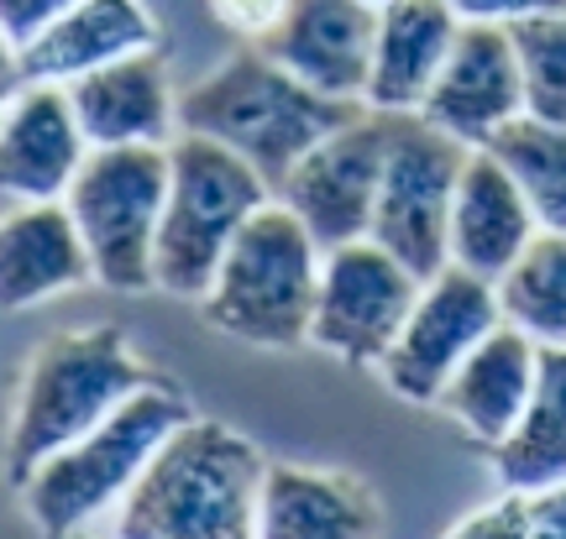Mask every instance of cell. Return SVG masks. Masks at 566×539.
<instances>
[{
  "instance_id": "obj_1",
  "label": "cell",
  "mask_w": 566,
  "mask_h": 539,
  "mask_svg": "<svg viewBox=\"0 0 566 539\" xmlns=\"http://www.w3.org/2000/svg\"><path fill=\"white\" fill-rule=\"evenodd\" d=\"M263 451L221 420H195L163 440L147 472L111 508V539H258Z\"/></svg>"
},
{
  "instance_id": "obj_2",
  "label": "cell",
  "mask_w": 566,
  "mask_h": 539,
  "mask_svg": "<svg viewBox=\"0 0 566 539\" xmlns=\"http://www.w3.org/2000/svg\"><path fill=\"white\" fill-rule=\"evenodd\" d=\"M363 110L367 105L357 101H331L321 89H310L279 59H268L258 42H247L221 68H210L179 95V131L242 152L279 194L294 162Z\"/></svg>"
},
{
  "instance_id": "obj_3",
  "label": "cell",
  "mask_w": 566,
  "mask_h": 539,
  "mask_svg": "<svg viewBox=\"0 0 566 539\" xmlns=\"http://www.w3.org/2000/svg\"><path fill=\"white\" fill-rule=\"evenodd\" d=\"M158 382L137 357L116 325L95 330H63L48 336L27 357L17 403H11V430H6V461L0 472L11 487L38 472L63 445L84 440L95 424H105L137 388Z\"/></svg>"
},
{
  "instance_id": "obj_4",
  "label": "cell",
  "mask_w": 566,
  "mask_h": 539,
  "mask_svg": "<svg viewBox=\"0 0 566 539\" xmlns=\"http://www.w3.org/2000/svg\"><path fill=\"white\" fill-rule=\"evenodd\" d=\"M321 241L273 194L226 246L216 283L200 299L205 325L247 346H268V351L304 346L310 315H315V288H321Z\"/></svg>"
},
{
  "instance_id": "obj_5",
  "label": "cell",
  "mask_w": 566,
  "mask_h": 539,
  "mask_svg": "<svg viewBox=\"0 0 566 539\" xmlns=\"http://www.w3.org/2000/svg\"><path fill=\"white\" fill-rule=\"evenodd\" d=\"M195 420V409L179 388L147 382L132 399L95 424L84 440L63 445L21 482V508L48 539L90 529L132 493V482L147 472V461L163 451V440Z\"/></svg>"
},
{
  "instance_id": "obj_6",
  "label": "cell",
  "mask_w": 566,
  "mask_h": 539,
  "mask_svg": "<svg viewBox=\"0 0 566 539\" xmlns=\"http://www.w3.org/2000/svg\"><path fill=\"white\" fill-rule=\"evenodd\" d=\"M168 204L158 225V252H153V283L174 299H205L216 283L226 246L237 241L247 220L273 200V183L221 141L179 131L168 141Z\"/></svg>"
},
{
  "instance_id": "obj_7",
  "label": "cell",
  "mask_w": 566,
  "mask_h": 539,
  "mask_svg": "<svg viewBox=\"0 0 566 539\" xmlns=\"http://www.w3.org/2000/svg\"><path fill=\"white\" fill-rule=\"evenodd\" d=\"M168 173H174L168 147H95L84 158L63 204L95 257V283L116 294L158 288L153 252L168 204Z\"/></svg>"
},
{
  "instance_id": "obj_8",
  "label": "cell",
  "mask_w": 566,
  "mask_h": 539,
  "mask_svg": "<svg viewBox=\"0 0 566 539\" xmlns=\"http://www.w3.org/2000/svg\"><path fill=\"white\" fill-rule=\"evenodd\" d=\"M472 147L436 131L420 116H394L384 183L373 204L367 236L388 246L420 283H430L441 267H451V200Z\"/></svg>"
},
{
  "instance_id": "obj_9",
  "label": "cell",
  "mask_w": 566,
  "mask_h": 539,
  "mask_svg": "<svg viewBox=\"0 0 566 539\" xmlns=\"http://www.w3.org/2000/svg\"><path fill=\"white\" fill-rule=\"evenodd\" d=\"M420 288L424 283L373 236L346 241L321 262L310 346L342 357L346 367H378L405 330Z\"/></svg>"
},
{
  "instance_id": "obj_10",
  "label": "cell",
  "mask_w": 566,
  "mask_h": 539,
  "mask_svg": "<svg viewBox=\"0 0 566 539\" xmlns=\"http://www.w3.org/2000/svg\"><path fill=\"white\" fill-rule=\"evenodd\" d=\"M504 325V304H499V283L478 278L467 267H441L436 278L420 288V299L409 309L399 340L388 346V357L378 361L388 393H399L405 403H430L441 399V388L451 372L472 357V346Z\"/></svg>"
},
{
  "instance_id": "obj_11",
  "label": "cell",
  "mask_w": 566,
  "mask_h": 539,
  "mask_svg": "<svg viewBox=\"0 0 566 539\" xmlns=\"http://www.w3.org/2000/svg\"><path fill=\"white\" fill-rule=\"evenodd\" d=\"M388 141H394V116L363 110L346 126H336L325 141H315L294 162V173L279 183V200L310 225L321 252H336V246L363 241L373 231Z\"/></svg>"
},
{
  "instance_id": "obj_12",
  "label": "cell",
  "mask_w": 566,
  "mask_h": 539,
  "mask_svg": "<svg viewBox=\"0 0 566 539\" xmlns=\"http://www.w3.org/2000/svg\"><path fill=\"white\" fill-rule=\"evenodd\" d=\"M520 116H525V74H520V53H514L509 27L462 21L441 80L430 84V95L420 105V120L457 137L462 147H488Z\"/></svg>"
},
{
  "instance_id": "obj_13",
  "label": "cell",
  "mask_w": 566,
  "mask_h": 539,
  "mask_svg": "<svg viewBox=\"0 0 566 539\" xmlns=\"http://www.w3.org/2000/svg\"><path fill=\"white\" fill-rule=\"evenodd\" d=\"M90 152L95 147L69 101V84H27L0 110V194L6 200H63Z\"/></svg>"
},
{
  "instance_id": "obj_14",
  "label": "cell",
  "mask_w": 566,
  "mask_h": 539,
  "mask_svg": "<svg viewBox=\"0 0 566 539\" xmlns=\"http://www.w3.org/2000/svg\"><path fill=\"white\" fill-rule=\"evenodd\" d=\"M373 38H378V11L367 0H289L283 21L258 47L310 89L363 105L367 74H373Z\"/></svg>"
},
{
  "instance_id": "obj_15",
  "label": "cell",
  "mask_w": 566,
  "mask_h": 539,
  "mask_svg": "<svg viewBox=\"0 0 566 539\" xmlns=\"http://www.w3.org/2000/svg\"><path fill=\"white\" fill-rule=\"evenodd\" d=\"M535 378H541V340H530L520 325H499L488 330L472 357L451 372V382L441 388L436 409L457 420L472 445H504L514 435V424L525 420L530 399H535Z\"/></svg>"
},
{
  "instance_id": "obj_16",
  "label": "cell",
  "mask_w": 566,
  "mask_h": 539,
  "mask_svg": "<svg viewBox=\"0 0 566 539\" xmlns=\"http://www.w3.org/2000/svg\"><path fill=\"white\" fill-rule=\"evenodd\" d=\"M535 236H541V220L530 210L520 179L499 162V152L472 147L457 179V200H451V262L499 283Z\"/></svg>"
},
{
  "instance_id": "obj_17",
  "label": "cell",
  "mask_w": 566,
  "mask_h": 539,
  "mask_svg": "<svg viewBox=\"0 0 566 539\" xmlns=\"http://www.w3.org/2000/svg\"><path fill=\"white\" fill-rule=\"evenodd\" d=\"M95 283V257L63 200L17 204L0 215V315L38 309V304Z\"/></svg>"
},
{
  "instance_id": "obj_18",
  "label": "cell",
  "mask_w": 566,
  "mask_h": 539,
  "mask_svg": "<svg viewBox=\"0 0 566 539\" xmlns=\"http://www.w3.org/2000/svg\"><path fill=\"white\" fill-rule=\"evenodd\" d=\"M462 17L451 0H388L378 11L373 38V74H367V110L384 116H420L430 84L441 80L457 47Z\"/></svg>"
},
{
  "instance_id": "obj_19",
  "label": "cell",
  "mask_w": 566,
  "mask_h": 539,
  "mask_svg": "<svg viewBox=\"0 0 566 539\" xmlns=\"http://www.w3.org/2000/svg\"><path fill=\"white\" fill-rule=\"evenodd\" d=\"M90 147H168L179 126V95L158 47L116 59L69 84Z\"/></svg>"
},
{
  "instance_id": "obj_20",
  "label": "cell",
  "mask_w": 566,
  "mask_h": 539,
  "mask_svg": "<svg viewBox=\"0 0 566 539\" xmlns=\"http://www.w3.org/2000/svg\"><path fill=\"white\" fill-rule=\"evenodd\" d=\"M384 508L352 472L268 461L258 539H378Z\"/></svg>"
},
{
  "instance_id": "obj_21",
  "label": "cell",
  "mask_w": 566,
  "mask_h": 539,
  "mask_svg": "<svg viewBox=\"0 0 566 539\" xmlns=\"http://www.w3.org/2000/svg\"><path fill=\"white\" fill-rule=\"evenodd\" d=\"M147 47H158V17L142 0H80L21 47V68L32 84H74Z\"/></svg>"
},
{
  "instance_id": "obj_22",
  "label": "cell",
  "mask_w": 566,
  "mask_h": 539,
  "mask_svg": "<svg viewBox=\"0 0 566 539\" xmlns=\"http://www.w3.org/2000/svg\"><path fill=\"white\" fill-rule=\"evenodd\" d=\"M504 493H541L566 482V346H541V378L525 420L488 451Z\"/></svg>"
},
{
  "instance_id": "obj_23",
  "label": "cell",
  "mask_w": 566,
  "mask_h": 539,
  "mask_svg": "<svg viewBox=\"0 0 566 539\" xmlns=\"http://www.w3.org/2000/svg\"><path fill=\"white\" fill-rule=\"evenodd\" d=\"M504 320L541 346H566V236L541 231L499 278Z\"/></svg>"
},
{
  "instance_id": "obj_24",
  "label": "cell",
  "mask_w": 566,
  "mask_h": 539,
  "mask_svg": "<svg viewBox=\"0 0 566 539\" xmlns=\"http://www.w3.org/2000/svg\"><path fill=\"white\" fill-rule=\"evenodd\" d=\"M488 152H499V162L520 179L541 231L566 236V126L520 116L488 141Z\"/></svg>"
},
{
  "instance_id": "obj_25",
  "label": "cell",
  "mask_w": 566,
  "mask_h": 539,
  "mask_svg": "<svg viewBox=\"0 0 566 539\" xmlns=\"http://www.w3.org/2000/svg\"><path fill=\"white\" fill-rule=\"evenodd\" d=\"M509 38L525 74V116L566 126V11L509 21Z\"/></svg>"
},
{
  "instance_id": "obj_26",
  "label": "cell",
  "mask_w": 566,
  "mask_h": 539,
  "mask_svg": "<svg viewBox=\"0 0 566 539\" xmlns=\"http://www.w3.org/2000/svg\"><path fill=\"white\" fill-rule=\"evenodd\" d=\"M441 539H530L525 493H504V498L472 508V514L451 524Z\"/></svg>"
},
{
  "instance_id": "obj_27",
  "label": "cell",
  "mask_w": 566,
  "mask_h": 539,
  "mask_svg": "<svg viewBox=\"0 0 566 539\" xmlns=\"http://www.w3.org/2000/svg\"><path fill=\"white\" fill-rule=\"evenodd\" d=\"M283 11H289V0H210V17L242 42H263L283 21Z\"/></svg>"
},
{
  "instance_id": "obj_28",
  "label": "cell",
  "mask_w": 566,
  "mask_h": 539,
  "mask_svg": "<svg viewBox=\"0 0 566 539\" xmlns=\"http://www.w3.org/2000/svg\"><path fill=\"white\" fill-rule=\"evenodd\" d=\"M69 6H80V0H0V38H11L17 47H27L42 27H53V21L63 17Z\"/></svg>"
},
{
  "instance_id": "obj_29",
  "label": "cell",
  "mask_w": 566,
  "mask_h": 539,
  "mask_svg": "<svg viewBox=\"0 0 566 539\" xmlns=\"http://www.w3.org/2000/svg\"><path fill=\"white\" fill-rule=\"evenodd\" d=\"M451 6L462 21H499V27L520 17H541V11H566V0H451Z\"/></svg>"
},
{
  "instance_id": "obj_30",
  "label": "cell",
  "mask_w": 566,
  "mask_h": 539,
  "mask_svg": "<svg viewBox=\"0 0 566 539\" xmlns=\"http://www.w3.org/2000/svg\"><path fill=\"white\" fill-rule=\"evenodd\" d=\"M525 514H530V539H566V482L525 493Z\"/></svg>"
},
{
  "instance_id": "obj_31",
  "label": "cell",
  "mask_w": 566,
  "mask_h": 539,
  "mask_svg": "<svg viewBox=\"0 0 566 539\" xmlns=\"http://www.w3.org/2000/svg\"><path fill=\"white\" fill-rule=\"evenodd\" d=\"M27 84H32V80H27V68H21V47L11 38H0V110L17 101Z\"/></svg>"
},
{
  "instance_id": "obj_32",
  "label": "cell",
  "mask_w": 566,
  "mask_h": 539,
  "mask_svg": "<svg viewBox=\"0 0 566 539\" xmlns=\"http://www.w3.org/2000/svg\"><path fill=\"white\" fill-rule=\"evenodd\" d=\"M59 539H95V535H90V529H74V535H59ZM105 539H111V535H105Z\"/></svg>"
},
{
  "instance_id": "obj_33",
  "label": "cell",
  "mask_w": 566,
  "mask_h": 539,
  "mask_svg": "<svg viewBox=\"0 0 566 539\" xmlns=\"http://www.w3.org/2000/svg\"><path fill=\"white\" fill-rule=\"evenodd\" d=\"M367 6H373V11H384V6H388V0H367Z\"/></svg>"
}]
</instances>
